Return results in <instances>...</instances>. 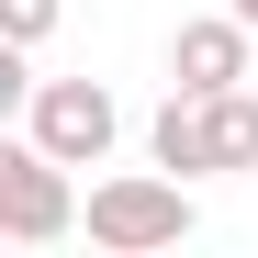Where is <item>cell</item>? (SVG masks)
I'll return each instance as SVG.
<instances>
[{"label": "cell", "instance_id": "1", "mask_svg": "<svg viewBox=\"0 0 258 258\" xmlns=\"http://www.w3.org/2000/svg\"><path fill=\"white\" fill-rule=\"evenodd\" d=\"M79 225H90V247H101V258H168V247H191L202 202H191L180 168H112V180H90Z\"/></svg>", "mask_w": 258, "mask_h": 258}, {"label": "cell", "instance_id": "2", "mask_svg": "<svg viewBox=\"0 0 258 258\" xmlns=\"http://www.w3.org/2000/svg\"><path fill=\"white\" fill-rule=\"evenodd\" d=\"M0 236H12V247H56V236H79L68 157H56V146H34V135L0 146Z\"/></svg>", "mask_w": 258, "mask_h": 258}, {"label": "cell", "instance_id": "3", "mask_svg": "<svg viewBox=\"0 0 258 258\" xmlns=\"http://www.w3.org/2000/svg\"><path fill=\"white\" fill-rule=\"evenodd\" d=\"M23 135H34V146H56L68 168H101V157H112V135H123V101L101 90V79H34Z\"/></svg>", "mask_w": 258, "mask_h": 258}, {"label": "cell", "instance_id": "4", "mask_svg": "<svg viewBox=\"0 0 258 258\" xmlns=\"http://www.w3.org/2000/svg\"><path fill=\"white\" fill-rule=\"evenodd\" d=\"M258 79V23H236V12H202V23H180L168 34V90H247Z\"/></svg>", "mask_w": 258, "mask_h": 258}, {"label": "cell", "instance_id": "5", "mask_svg": "<svg viewBox=\"0 0 258 258\" xmlns=\"http://www.w3.org/2000/svg\"><path fill=\"white\" fill-rule=\"evenodd\" d=\"M146 157H157V168H180V180H213V146H202V101H191V90H168V101H157Z\"/></svg>", "mask_w": 258, "mask_h": 258}, {"label": "cell", "instance_id": "6", "mask_svg": "<svg viewBox=\"0 0 258 258\" xmlns=\"http://www.w3.org/2000/svg\"><path fill=\"white\" fill-rule=\"evenodd\" d=\"M0 34H12V45H45V34H56V0H0Z\"/></svg>", "mask_w": 258, "mask_h": 258}, {"label": "cell", "instance_id": "7", "mask_svg": "<svg viewBox=\"0 0 258 258\" xmlns=\"http://www.w3.org/2000/svg\"><path fill=\"white\" fill-rule=\"evenodd\" d=\"M225 12H236V23H258V0H225Z\"/></svg>", "mask_w": 258, "mask_h": 258}]
</instances>
